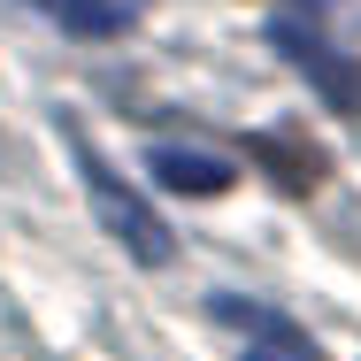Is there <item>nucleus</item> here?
I'll return each instance as SVG.
<instances>
[{
	"label": "nucleus",
	"mask_w": 361,
	"mask_h": 361,
	"mask_svg": "<svg viewBox=\"0 0 361 361\" xmlns=\"http://www.w3.org/2000/svg\"><path fill=\"white\" fill-rule=\"evenodd\" d=\"M77 169H85V192H92V216L108 223V231H116V238H123V246L139 254L146 269H161V262L177 254L169 223L154 216V208H146L139 192H131V185H123V177H116V169H108L100 154H92V146H77Z\"/></svg>",
	"instance_id": "f257e3e1"
},
{
	"label": "nucleus",
	"mask_w": 361,
	"mask_h": 361,
	"mask_svg": "<svg viewBox=\"0 0 361 361\" xmlns=\"http://www.w3.org/2000/svg\"><path fill=\"white\" fill-rule=\"evenodd\" d=\"M269 47H277V54H285V62L307 77V85L331 100V108L361 116V62H346V54H338V47L315 31V23H300V16H277V23H269Z\"/></svg>",
	"instance_id": "f03ea898"
},
{
	"label": "nucleus",
	"mask_w": 361,
	"mask_h": 361,
	"mask_svg": "<svg viewBox=\"0 0 361 361\" xmlns=\"http://www.w3.org/2000/svg\"><path fill=\"white\" fill-rule=\"evenodd\" d=\"M216 323L231 331H246V361H323L315 354V338L285 323L277 307H254V300H216Z\"/></svg>",
	"instance_id": "7ed1b4c3"
},
{
	"label": "nucleus",
	"mask_w": 361,
	"mask_h": 361,
	"mask_svg": "<svg viewBox=\"0 0 361 361\" xmlns=\"http://www.w3.org/2000/svg\"><path fill=\"white\" fill-rule=\"evenodd\" d=\"M154 185H169V192H223L231 185V161L223 154H192V146H154Z\"/></svg>",
	"instance_id": "20e7f679"
},
{
	"label": "nucleus",
	"mask_w": 361,
	"mask_h": 361,
	"mask_svg": "<svg viewBox=\"0 0 361 361\" xmlns=\"http://www.w3.org/2000/svg\"><path fill=\"white\" fill-rule=\"evenodd\" d=\"M246 146L269 161V177H285V192H315V177H323V154H315L307 139H292V131H277V139H269V131H262V139H246Z\"/></svg>",
	"instance_id": "39448f33"
},
{
	"label": "nucleus",
	"mask_w": 361,
	"mask_h": 361,
	"mask_svg": "<svg viewBox=\"0 0 361 361\" xmlns=\"http://www.w3.org/2000/svg\"><path fill=\"white\" fill-rule=\"evenodd\" d=\"M54 16L70 23L77 39H116L146 16V0H54Z\"/></svg>",
	"instance_id": "423d86ee"
},
{
	"label": "nucleus",
	"mask_w": 361,
	"mask_h": 361,
	"mask_svg": "<svg viewBox=\"0 0 361 361\" xmlns=\"http://www.w3.org/2000/svg\"><path fill=\"white\" fill-rule=\"evenodd\" d=\"M307 8H331V0H307Z\"/></svg>",
	"instance_id": "0eeeda50"
}]
</instances>
